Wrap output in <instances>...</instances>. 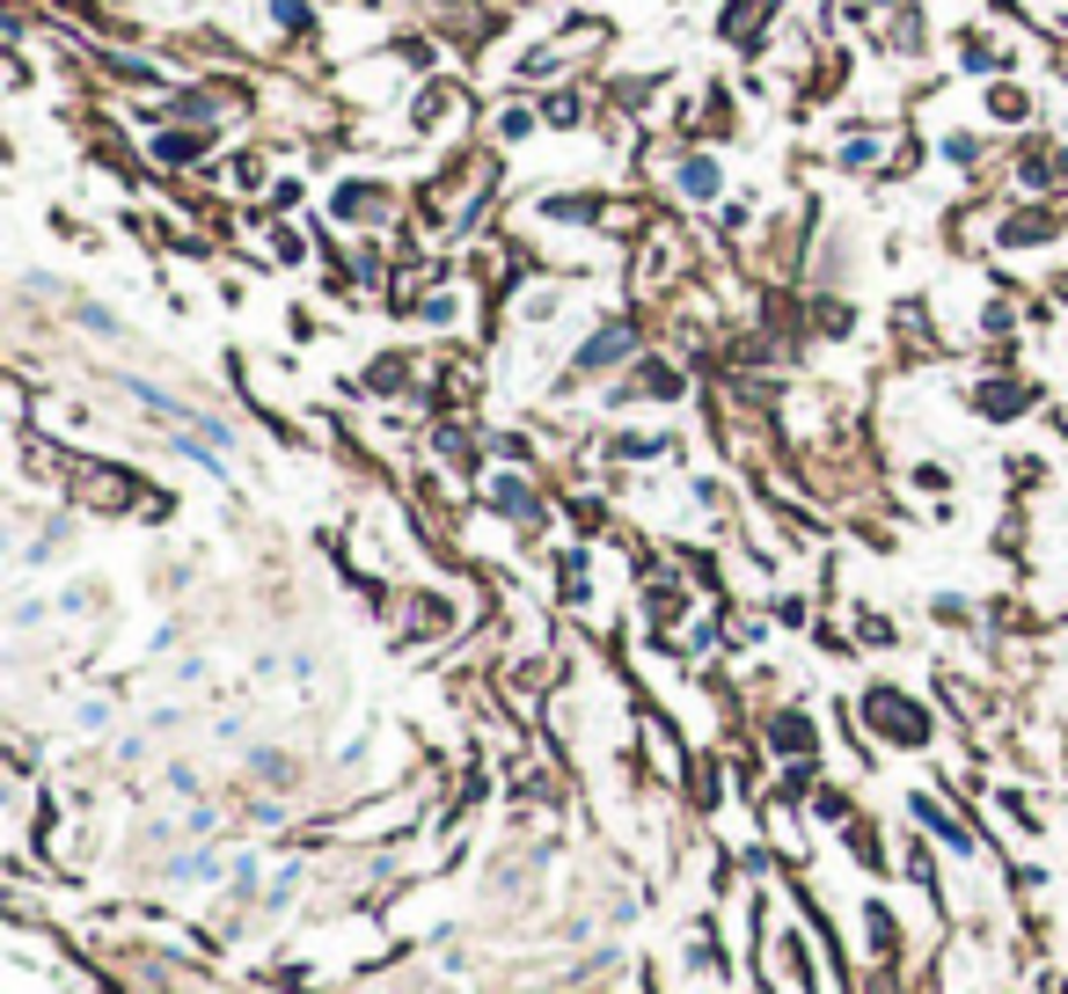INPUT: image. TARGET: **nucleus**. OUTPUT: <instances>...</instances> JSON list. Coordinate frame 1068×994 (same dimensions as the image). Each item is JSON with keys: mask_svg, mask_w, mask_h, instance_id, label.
Listing matches in <instances>:
<instances>
[]
</instances>
